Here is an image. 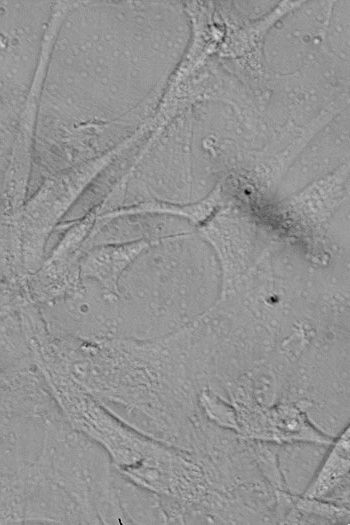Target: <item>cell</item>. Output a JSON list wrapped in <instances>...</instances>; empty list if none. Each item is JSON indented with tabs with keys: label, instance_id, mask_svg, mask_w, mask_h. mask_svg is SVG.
<instances>
[{
	"label": "cell",
	"instance_id": "cell-1",
	"mask_svg": "<svg viewBox=\"0 0 350 525\" xmlns=\"http://www.w3.org/2000/svg\"><path fill=\"white\" fill-rule=\"evenodd\" d=\"M176 332L153 340L58 336L53 365L141 433L186 448L200 417L198 387Z\"/></svg>",
	"mask_w": 350,
	"mask_h": 525
},
{
	"label": "cell",
	"instance_id": "cell-2",
	"mask_svg": "<svg viewBox=\"0 0 350 525\" xmlns=\"http://www.w3.org/2000/svg\"><path fill=\"white\" fill-rule=\"evenodd\" d=\"M46 25L28 7L0 1V218L25 203Z\"/></svg>",
	"mask_w": 350,
	"mask_h": 525
},
{
	"label": "cell",
	"instance_id": "cell-3",
	"mask_svg": "<svg viewBox=\"0 0 350 525\" xmlns=\"http://www.w3.org/2000/svg\"><path fill=\"white\" fill-rule=\"evenodd\" d=\"M37 308L47 329L55 335L88 341L118 335L117 299L91 279L82 277L73 292Z\"/></svg>",
	"mask_w": 350,
	"mask_h": 525
},
{
	"label": "cell",
	"instance_id": "cell-4",
	"mask_svg": "<svg viewBox=\"0 0 350 525\" xmlns=\"http://www.w3.org/2000/svg\"><path fill=\"white\" fill-rule=\"evenodd\" d=\"M56 409L35 364L0 372V414L47 415Z\"/></svg>",
	"mask_w": 350,
	"mask_h": 525
},
{
	"label": "cell",
	"instance_id": "cell-5",
	"mask_svg": "<svg viewBox=\"0 0 350 525\" xmlns=\"http://www.w3.org/2000/svg\"><path fill=\"white\" fill-rule=\"evenodd\" d=\"M349 425L334 439L301 496L349 507Z\"/></svg>",
	"mask_w": 350,
	"mask_h": 525
},
{
	"label": "cell",
	"instance_id": "cell-6",
	"mask_svg": "<svg viewBox=\"0 0 350 525\" xmlns=\"http://www.w3.org/2000/svg\"><path fill=\"white\" fill-rule=\"evenodd\" d=\"M152 243L139 241L92 247L80 259L81 277L93 280L107 295L117 299L121 277Z\"/></svg>",
	"mask_w": 350,
	"mask_h": 525
},
{
	"label": "cell",
	"instance_id": "cell-7",
	"mask_svg": "<svg viewBox=\"0 0 350 525\" xmlns=\"http://www.w3.org/2000/svg\"><path fill=\"white\" fill-rule=\"evenodd\" d=\"M330 445L308 441L279 444L277 462L283 490L302 495Z\"/></svg>",
	"mask_w": 350,
	"mask_h": 525
},
{
	"label": "cell",
	"instance_id": "cell-8",
	"mask_svg": "<svg viewBox=\"0 0 350 525\" xmlns=\"http://www.w3.org/2000/svg\"><path fill=\"white\" fill-rule=\"evenodd\" d=\"M35 364L19 309L0 319V372Z\"/></svg>",
	"mask_w": 350,
	"mask_h": 525
},
{
	"label": "cell",
	"instance_id": "cell-9",
	"mask_svg": "<svg viewBox=\"0 0 350 525\" xmlns=\"http://www.w3.org/2000/svg\"><path fill=\"white\" fill-rule=\"evenodd\" d=\"M25 276L12 220L10 217L0 218V284H18Z\"/></svg>",
	"mask_w": 350,
	"mask_h": 525
},
{
	"label": "cell",
	"instance_id": "cell-10",
	"mask_svg": "<svg viewBox=\"0 0 350 525\" xmlns=\"http://www.w3.org/2000/svg\"><path fill=\"white\" fill-rule=\"evenodd\" d=\"M30 302L21 284L0 285V319L17 311L25 303Z\"/></svg>",
	"mask_w": 350,
	"mask_h": 525
}]
</instances>
